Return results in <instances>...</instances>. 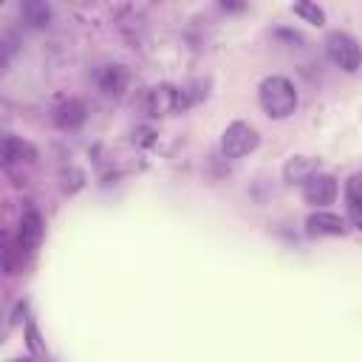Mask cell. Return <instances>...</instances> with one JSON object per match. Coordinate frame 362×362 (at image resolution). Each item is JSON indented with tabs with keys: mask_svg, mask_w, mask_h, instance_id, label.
Wrapping results in <instances>:
<instances>
[{
	"mask_svg": "<svg viewBox=\"0 0 362 362\" xmlns=\"http://www.w3.org/2000/svg\"><path fill=\"white\" fill-rule=\"evenodd\" d=\"M303 198L314 206H325V204H334L337 198V181L334 175H325V173H314L305 184H303Z\"/></svg>",
	"mask_w": 362,
	"mask_h": 362,
	"instance_id": "obj_5",
	"label": "cell"
},
{
	"mask_svg": "<svg viewBox=\"0 0 362 362\" xmlns=\"http://www.w3.org/2000/svg\"><path fill=\"white\" fill-rule=\"evenodd\" d=\"M34 158V147L20 141L17 136H6L3 139V164L6 167H14L17 161H31Z\"/></svg>",
	"mask_w": 362,
	"mask_h": 362,
	"instance_id": "obj_10",
	"label": "cell"
},
{
	"mask_svg": "<svg viewBox=\"0 0 362 362\" xmlns=\"http://www.w3.org/2000/svg\"><path fill=\"white\" fill-rule=\"evenodd\" d=\"M325 54H328V59H331L337 68H342V71H348V74L362 65V48H359V42H356L351 34H345V31L328 34V40H325Z\"/></svg>",
	"mask_w": 362,
	"mask_h": 362,
	"instance_id": "obj_2",
	"label": "cell"
},
{
	"mask_svg": "<svg viewBox=\"0 0 362 362\" xmlns=\"http://www.w3.org/2000/svg\"><path fill=\"white\" fill-rule=\"evenodd\" d=\"M308 232L311 235H342L345 232V221L334 212H325V209H317L308 215Z\"/></svg>",
	"mask_w": 362,
	"mask_h": 362,
	"instance_id": "obj_7",
	"label": "cell"
},
{
	"mask_svg": "<svg viewBox=\"0 0 362 362\" xmlns=\"http://www.w3.org/2000/svg\"><path fill=\"white\" fill-rule=\"evenodd\" d=\"M257 130L246 122H232L221 136V153L226 158H243L257 147Z\"/></svg>",
	"mask_w": 362,
	"mask_h": 362,
	"instance_id": "obj_3",
	"label": "cell"
},
{
	"mask_svg": "<svg viewBox=\"0 0 362 362\" xmlns=\"http://www.w3.org/2000/svg\"><path fill=\"white\" fill-rule=\"evenodd\" d=\"M42 240V218L37 209H28L23 212V221H20V232H17V243H20V252H34Z\"/></svg>",
	"mask_w": 362,
	"mask_h": 362,
	"instance_id": "obj_6",
	"label": "cell"
},
{
	"mask_svg": "<svg viewBox=\"0 0 362 362\" xmlns=\"http://www.w3.org/2000/svg\"><path fill=\"white\" fill-rule=\"evenodd\" d=\"M82 122H85V105L82 102L71 99V102H65V105L57 107V124L59 127H76Z\"/></svg>",
	"mask_w": 362,
	"mask_h": 362,
	"instance_id": "obj_11",
	"label": "cell"
},
{
	"mask_svg": "<svg viewBox=\"0 0 362 362\" xmlns=\"http://www.w3.org/2000/svg\"><path fill=\"white\" fill-rule=\"evenodd\" d=\"M20 11H23V17H25L31 25H37V28L48 25V20H51V8H48L45 3H37V0L23 3V6H20Z\"/></svg>",
	"mask_w": 362,
	"mask_h": 362,
	"instance_id": "obj_12",
	"label": "cell"
},
{
	"mask_svg": "<svg viewBox=\"0 0 362 362\" xmlns=\"http://www.w3.org/2000/svg\"><path fill=\"white\" fill-rule=\"evenodd\" d=\"M260 107L266 110L269 119H286L297 110V90L286 76H266L257 88Z\"/></svg>",
	"mask_w": 362,
	"mask_h": 362,
	"instance_id": "obj_1",
	"label": "cell"
},
{
	"mask_svg": "<svg viewBox=\"0 0 362 362\" xmlns=\"http://www.w3.org/2000/svg\"><path fill=\"white\" fill-rule=\"evenodd\" d=\"M314 173H317V158H311V156H294V158H288L283 164V178L288 184H294V181H303L305 184Z\"/></svg>",
	"mask_w": 362,
	"mask_h": 362,
	"instance_id": "obj_8",
	"label": "cell"
},
{
	"mask_svg": "<svg viewBox=\"0 0 362 362\" xmlns=\"http://www.w3.org/2000/svg\"><path fill=\"white\" fill-rule=\"evenodd\" d=\"M291 11H294L297 17H303L305 23H311V25H322V23H325V11H322L317 3H294Z\"/></svg>",
	"mask_w": 362,
	"mask_h": 362,
	"instance_id": "obj_13",
	"label": "cell"
},
{
	"mask_svg": "<svg viewBox=\"0 0 362 362\" xmlns=\"http://www.w3.org/2000/svg\"><path fill=\"white\" fill-rule=\"evenodd\" d=\"M96 82H99V88H102L105 93L119 96V93L124 90V85H127V71H124L122 65H105V68H99Z\"/></svg>",
	"mask_w": 362,
	"mask_h": 362,
	"instance_id": "obj_9",
	"label": "cell"
},
{
	"mask_svg": "<svg viewBox=\"0 0 362 362\" xmlns=\"http://www.w3.org/2000/svg\"><path fill=\"white\" fill-rule=\"evenodd\" d=\"M348 215H351V223L362 229V204H348Z\"/></svg>",
	"mask_w": 362,
	"mask_h": 362,
	"instance_id": "obj_15",
	"label": "cell"
},
{
	"mask_svg": "<svg viewBox=\"0 0 362 362\" xmlns=\"http://www.w3.org/2000/svg\"><path fill=\"white\" fill-rule=\"evenodd\" d=\"M345 198L348 204H362V173H354L345 181Z\"/></svg>",
	"mask_w": 362,
	"mask_h": 362,
	"instance_id": "obj_14",
	"label": "cell"
},
{
	"mask_svg": "<svg viewBox=\"0 0 362 362\" xmlns=\"http://www.w3.org/2000/svg\"><path fill=\"white\" fill-rule=\"evenodd\" d=\"M184 107H187V96L173 85H156L144 96V110L150 116H170V113H181Z\"/></svg>",
	"mask_w": 362,
	"mask_h": 362,
	"instance_id": "obj_4",
	"label": "cell"
}]
</instances>
